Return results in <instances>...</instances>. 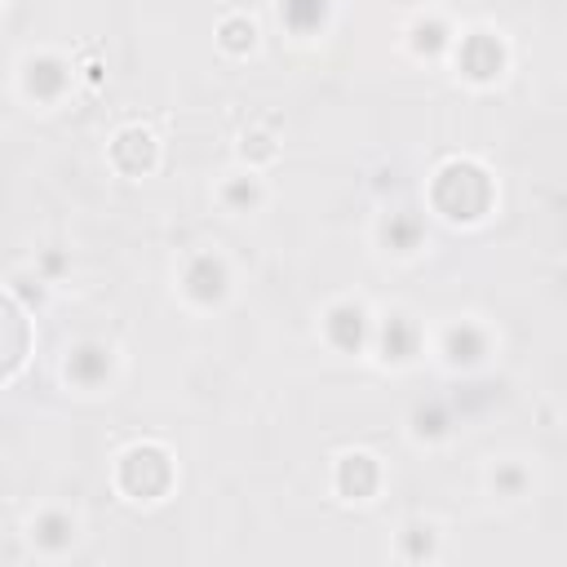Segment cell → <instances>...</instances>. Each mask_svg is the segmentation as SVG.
<instances>
[{"label":"cell","instance_id":"obj_1","mask_svg":"<svg viewBox=\"0 0 567 567\" xmlns=\"http://www.w3.org/2000/svg\"><path fill=\"white\" fill-rule=\"evenodd\" d=\"M27 354V323L9 297H0V377L13 372Z\"/></svg>","mask_w":567,"mask_h":567}]
</instances>
